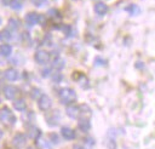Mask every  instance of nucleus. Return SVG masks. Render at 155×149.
Listing matches in <instances>:
<instances>
[{
	"mask_svg": "<svg viewBox=\"0 0 155 149\" xmlns=\"http://www.w3.org/2000/svg\"><path fill=\"white\" fill-rule=\"evenodd\" d=\"M79 108H80V116L81 118H87L88 119L91 116L92 111H91V108L87 104H81V105H79Z\"/></svg>",
	"mask_w": 155,
	"mask_h": 149,
	"instance_id": "nucleus-14",
	"label": "nucleus"
},
{
	"mask_svg": "<svg viewBox=\"0 0 155 149\" xmlns=\"http://www.w3.org/2000/svg\"><path fill=\"white\" fill-rule=\"evenodd\" d=\"M136 67H137V68H142V67H143V63H137Z\"/></svg>",
	"mask_w": 155,
	"mask_h": 149,
	"instance_id": "nucleus-30",
	"label": "nucleus"
},
{
	"mask_svg": "<svg viewBox=\"0 0 155 149\" xmlns=\"http://www.w3.org/2000/svg\"><path fill=\"white\" fill-rule=\"evenodd\" d=\"M2 134H4V133H2V131H1V130H0V139H1V138H2Z\"/></svg>",
	"mask_w": 155,
	"mask_h": 149,
	"instance_id": "nucleus-32",
	"label": "nucleus"
},
{
	"mask_svg": "<svg viewBox=\"0 0 155 149\" xmlns=\"http://www.w3.org/2000/svg\"><path fill=\"white\" fill-rule=\"evenodd\" d=\"M0 24H1V17H0Z\"/></svg>",
	"mask_w": 155,
	"mask_h": 149,
	"instance_id": "nucleus-33",
	"label": "nucleus"
},
{
	"mask_svg": "<svg viewBox=\"0 0 155 149\" xmlns=\"http://www.w3.org/2000/svg\"><path fill=\"white\" fill-rule=\"evenodd\" d=\"M74 149H81V147H80V145H75Z\"/></svg>",
	"mask_w": 155,
	"mask_h": 149,
	"instance_id": "nucleus-31",
	"label": "nucleus"
},
{
	"mask_svg": "<svg viewBox=\"0 0 155 149\" xmlns=\"http://www.w3.org/2000/svg\"><path fill=\"white\" fill-rule=\"evenodd\" d=\"M12 38V34H11V30L8 31V30H1L0 31V41L1 42H7V41H10V39Z\"/></svg>",
	"mask_w": 155,
	"mask_h": 149,
	"instance_id": "nucleus-18",
	"label": "nucleus"
},
{
	"mask_svg": "<svg viewBox=\"0 0 155 149\" xmlns=\"http://www.w3.org/2000/svg\"><path fill=\"white\" fill-rule=\"evenodd\" d=\"M58 97H59L61 103L67 104V105L73 104L76 101V98H78L76 92L73 88H70V87H63V88H61L58 91Z\"/></svg>",
	"mask_w": 155,
	"mask_h": 149,
	"instance_id": "nucleus-1",
	"label": "nucleus"
},
{
	"mask_svg": "<svg viewBox=\"0 0 155 149\" xmlns=\"http://www.w3.org/2000/svg\"><path fill=\"white\" fill-rule=\"evenodd\" d=\"M41 136V131L38 127H29L28 128V137L30 139H36Z\"/></svg>",
	"mask_w": 155,
	"mask_h": 149,
	"instance_id": "nucleus-15",
	"label": "nucleus"
},
{
	"mask_svg": "<svg viewBox=\"0 0 155 149\" xmlns=\"http://www.w3.org/2000/svg\"><path fill=\"white\" fill-rule=\"evenodd\" d=\"M41 94H42V93L40 92V90H39V88H34V90H33V92H31V97H33V98H35V99H39V97H40Z\"/></svg>",
	"mask_w": 155,
	"mask_h": 149,
	"instance_id": "nucleus-24",
	"label": "nucleus"
},
{
	"mask_svg": "<svg viewBox=\"0 0 155 149\" xmlns=\"http://www.w3.org/2000/svg\"><path fill=\"white\" fill-rule=\"evenodd\" d=\"M48 75H51V68H48V69H44V70H42V76L47 78Z\"/></svg>",
	"mask_w": 155,
	"mask_h": 149,
	"instance_id": "nucleus-27",
	"label": "nucleus"
},
{
	"mask_svg": "<svg viewBox=\"0 0 155 149\" xmlns=\"http://www.w3.org/2000/svg\"><path fill=\"white\" fill-rule=\"evenodd\" d=\"M18 93V88L12 85H6L4 87V96L6 99H15Z\"/></svg>",
	"mask_w": 155,
	"mask_h": 149,
	"instance_id": "nucleus-5",
	"label": "nucleus"
},
{
	"mask_svg": "<svg viewBox=\"0 0 155 149\" xmlns=\"http://www.w3.org/2000/svg\"><path fill=\"white\" fill-rule=\"evenodd\" d=\"M67 115L71 119H78V116H80V108L78 105H74V104H69L67 107Z\"/></svg>",
	"mask_w": 155,
	"mask_h": 149,
	"instance_id": "nucleus-7",
	"label": "nucleus"
},
{
	"mask_svg": "<svg viewBox=\"0 0 155 149\" xmlns=\"http://www.w3.org/2000/svg\"><path fill=\"white\" fill-rule=\"evenodd\" d=\"M61 133H62V136H63V138H65V139H68V141H71V139H74L75 138V131L73 130V128H70V127H62V130H61Z\"/></svg>",
	"mask_w": 155,
	"mask_h": 149,
	"instance_id": "nucleus-10",
	"label": "nucleus"
},
{
	"mask_svg": "<svg viewBox=\"0 0 155 149\" xmlns=\"http://www.w3.org/2000/svg\"><path fill=\"white\" fill-rule=\"evenodd\" d=\"M48 141L50 142H52V143H54V144H57L58 142H59V137H58V134L57 133H50L48 134Z\"/></svg>",
	"mask_w": 155,
	"mask_h": 149,
	"instance_id": "nucleus-23",
	"label": "nucleus"
},
{
	"mask_svg": "<svg viewBox=\"0 0 155 149\" xmlns=\"http://www.w3.org/2000/svg\"><path fill=\"white\" fill-rule=\"evenodd\" d=\"M38 107L42 111H47L52 107V101L47 94H41L38 99Z\"/></svg>",
	"mask_w": 155,
	"mask_h": 149,
	"instance_id": "nucleus-3",
	"label": "nucleus"
},
{
	"mask_svg": "<svg viewBox=\"0 0 155 149\" xmlns=\"http://www.w3.org/2000/svg\"><path fill=\"white\" fill-rule=\"evenodd\" d=\"M64 65H65V63H64V59H62V58H56L54 62L52 63V67H53L54 69H57V71L62 70Z\"/></svg>",
	"mask_w": 155,
	"mask_h": 149,
	"instance_id": "nucleus-20",
	"label": "nucleus"
},
{
	"mask_svg": "<svg viewBox=\"0 0 155 149\" xmlns=\"http://www.w3.org/2000/svg\"><path fill=\"white\" fill-rule=\"evenodd\" d=\"M11 1H12V0H2L4 5H10V4H11Z\"/></svg>",
	"mask_w": 155,
	"mask_h": 149,
	"instance_id": "nucleus-29",
	"label": "nucleus"
},
{
	"mask_svg": "<svg viewBox=\"0 0 155 149\" xmlns=\"http://www.w3.org/2000/svg\"><path fill=\"white\" fill-rule=\"evenodd\" d=\"M93 8H94V12H96L98 16H104V15L108 12V6H107L104 2H97Z\"/></svg>",
	"mask_w": 155,
	"mask_h": 149,
	"instance_id": "nucleus-12",
	"label": "nucleus"
},
{
	"mask_svg": "<svg viewBox=\"0 0 155 149\" xmlns=\"http://www.w3.org/2000/svg\"><path fill=\"white\" fill-rule=\"evenodd\" d=\"M18 25H19V23L16 18H10L8 19V29L10 30H16L18 28Z\"/></svg>",
	"mask_w": 155,
	"mask_h": 149,
	"instance_id": "nucleus-21",
	"label": "nucleus"
},
{
	"mask_svg": "<svg viewBox=\"0 0 155 149\" xmlns=\"http://www.w3.org/2000/svg\"><path fill=\"white\" fill-rule=\"evenodd\" d=\"M4 76L7 81H16L18 79V71L16 69H12V68L6 69L4 73Z\"/></svg>",
	"mask_w": 155,
	"mask_h": 149,
	"instance_id": "nucleus-9",
	"label": "nucleus"
},
{
	"mask_svg": "<svg viewBox=\"0 0 155 149\" xmlns=\"http://www.w3.org/2000/svg\"><path fill=\"white\" fill-rule=\"evenodd\" d=\"M13 108L16 110H18V111H24L27 109V103H25V101L23 98H18V99H16L13 102Z\"/></svg>",
	"mask_w": 155,
	"mask_h": 149,
	"instance_id": "nucleus-13",
	"label": "nucleus"
},
{
	"mask_svg": "<svg viewBox=\"0 0 155 149\" xmlns=\"http://www.w3.org/2000/svg\"><path fill=\"white\" fill-rule=\"evenodd\" d=\"M0 102H1V99H0Z\"/></svg>",
	"mask_w": 155,
	"mask_h": 149,
	"instance_id": "nucleus-34",
	"label": "nucleus"
},
{
	"mask_svg": "<svg viewBox=\"0 0 155 149\" xmlns=\"http://www.w3.org/2000/svg\"><path fill=\"white\" fill-rule=\"evenodd\" d=\"M0 121L5 126H12L16 122V116L7 107H4L2 109H0Z\"/></svg>",
	"mask_w": 155,
	"mask_h": 149,
	"instance_id": "nucleus-2",
	"label": "nucleus"
},
{
	"mask_svg": "<svg viewBox=\"0 0 155 149\" xmlns=\"http://www.w3.org/2000/svg\"><path fill=\"white\" fill-rule=\"evenodd\" d=\"M34 59L38 64H46L50 61V53L45 50H38L34 55Z\"/></svg>",
	"mask_w": 155,
	"mask_h": 149,
	"instance_id": "nucleus-4",
	"label": "nucleus"
},
{
	"mask_svg": "<svg viewBox=\"0 0 155 149\" xmlns=\"http://www.w3.org/2000/svg\"><path fill=\"white\" fill-rule=\"evenodd\" d=\"M78 127L82 132H88L90 128H91V122H90V120L87 118H81L78 121Z\"/></svg>",
	"mask_w": 155,
	"mask_h": 149,
	"instance_id": "nucleus-8",
	"label": "nucleus"
},
{
	"mask_svg": "<svg viewBox=\"0 0 155 149\" xmlns=\"http://www.w3.org/2000/svg\"><path fill=\"white\" fill-rule=\"evenodd\" d=\"M57 13H58V11H57L56 8H51V10H48V16H50V17H56Z\"/></svg>",
	"mask_w": 155,
	"mask_h": 149,
	"instance_id": "nucleus-26",
	"label": "nucleus"
},
{
	"mask_svg": "<svg viewBox=\"0 0 155 149\" xmlns=\"http://www.w3.org/2000/svg\"><path fill=\"white\" fill-rule=\"evenodd\" d=\"M12 144H13L16 148H18V149L23 148V147L27 144V137H25V134H23V133H17V134H15V137H13V139H12Z\"/></svg>",
	"mask_w": 155,
	"mask_h": 149,
	"instance_id": "nucleus-6",
	"label": "nucleus"
},
{
	"mask_svg": "<svg viewBox=\"0 0 155 149\" xmlns=\"http://www.w3.org/2000/svg\"><path fill=\"white\" fill-rule=\"evenodd\" d=\"M36 145L39 149H51V145H50V141L47 139H44V138H36Z\"/></svg>",
	"mask_w": 155,
	"mask_h": 149,
	"instance_id": "nucleus-16",
	"label": "nucleus"
},
{
	"mask_svg": "<svg viewBox=\"0 0 155 149\" xmlns=\"http://www.w3.org/2000/svg\"><path fill=\"white\" fill-rule=\"evenodd\" d=\"M125 11H127L130 15H138V13L140 12V8H139L137 5L131 4V5H128V6L125 7Z\"/></svg>",
	"mask_w": 155,
	"mask_h": 149,
	"instance_id": "nucleus-19",
	"label": "nucleus"
},
{
	"mask_svg": "<svg viewBox=\"0 0 155 149\" xmlns=\"http://www.w3.org/2000/svg\"><path fill=\"white\" fill-rule=\"evenodd\" d=\"M96 64H98V65H103V64H105V61L98 57V58H96Z\"/></svg>",
	"mask_w": 155,
	"mask_h": 149,
	"instance_id": "nucleus-28",
	"label": "nucleus"
},
{
	"mask_svg": "<svg viewBox=\"0 0 155 149\" xmlns=\"http://www.w3.org/2000/svg\"><path fill=\"white\" fill-rule=\"evenodd\" d=\"M12 53V47L7 44H2L0 45V55L4 57H8Z\"/></svg>",
	"mask_w": 155,
	"mask_h": 149,
	"instance_id": "nucleus-17",
	"label": "nucleus"
},
{
	"mask_svg": "<svg viewBox=\"0 0 155 149\" xmlns=\"http://www.w3.org/2000/svg\"><path fill=\"white\" fill-rule=\"evenodd\" d=\"M62 78H63V76H62V74H61L59 71H57V73L52 76V80H53L54 82H59V81L62 80Z\"/></svg>",
	"mask_w": 155,
	"mask_h": 149,
	"instance_id": "nucleus-25",
	"label": "nucleus"
},
{
	"mask_svg": "<svg viewBox=\"0 0 155 149\" xmlns=\"http://www.w3.org/2000/svg\"><path fill=\"white\" fill-rule=\"evenodd\" d=\"M25 22L28 25H35L39 22V15L35 12H29L25 16Z\"/></svg>",
	"mask_w": 155,
	"mask_h": 149,
	"instance_id": "nucleus-11",
	"label": "nucleus"
},
{
	"mask_svg": "<svg viewBox=\"0 0 155 149\" xmlns=\"http://www.w3.org/2000/svg\"><path fill=\"white\" fill-rule=\"evenodd\" d=\"M10 6L13 10H19L22 7V2H21V0H12L11 4H10Z\"/></svg>",
	"mask_w": 155,
	"mask_h": 149,
	"instance_id": "nucleus-22",
	"label": "nucleus"
}]
</instances>
